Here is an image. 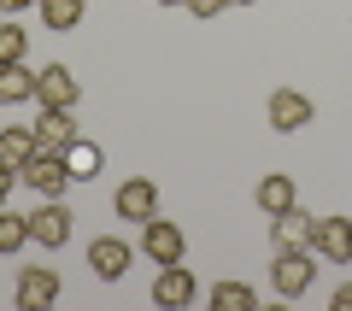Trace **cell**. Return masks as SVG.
Here are the masks:
<instances>
[{"label": "cell", "mask_w": 352, "mask_h": 311, "mask_svg": "<svg viewBox=\"0 0 352 311\" xmlns=\"http://www.w3.org/2000/svg\"><path fill=\"white\" fill-rule=\"evenodd\" d=\"M311 282H317L311 247H276V264H270V288H276L282 299H300Z\"/></svg>", "instance_id": "cell-1"}, {"label": "cell", "mask_w": 352, "mask_h": 311, "mask_svg": "<svg viewBox=\"0 0 352 311\" xmlns=\"http://www.w3.org/2000/svg\"><path fill=\"white\" fill-rule=\"evenodd\" d=\"M194 294H200V282H194L188 264H159V276H153V305L182 311V305H194Z\"/></svg>", "instance_id": "cell-2"}, {"label": "cell", "mask_w": 352, "mask_h": 311, "mask_svg": "<svg viewBox=\"0 0 352 311\" xmlns=\"http://www.w3.org/2000/svg\"><path fill=\"white\" fill-rule=\"evenodd\" d=\"M141 253H147L153 264H182L188 241H182V229H176L170 217H147V224H141Z\"/></svg>", "instance_id": "cell-3"}, {"label": "cell", "mask_w": 352, "mask_h": 311, "mask_svg": "<svg viewBox=\"0 0 352 311\" xmlns=\"http://www.w3.org/2000/svg\"><path fill=\"white\" fill-rule=\"evenodd\" d=\"M18 176H24V182L36 188V194H47V200H53V194H65V182H71V164H65V153L36 147V159H30Z\"/></svg>", "instance_id": "cell-4"}, {"label": "cell", "mask_w": 352, "mask_h": 311, "mask_svg": "<svg viewBox=\"0 0 352 311\" xmlns=\"http://www.w3.org/2000/svg\"><path fill=\"white\" fill-rule=\"evenodd\" d=\"M112 212L129 217V224H147V217H159V188H153L147 176H129V182H118Z\"/></svg>", "instance_id": "cell-5"}, {"label": "cell", "mask_w": 352, "mask_h": 311, "mask_svg": "<svg viewBox=\"0 0 352 311\" xmlns=\"http://www.w3.org/2000/svg\"><path fill=\"white\" fill-rule=\"evenodd\" d=\"M36 100L53 106V112H76V100H82V83L71 76V65H47L36 76Z\"/></svg>", "instance_id": "cell-6"}, {"label": "cell", "mask_w": 352, "mask_h": 311, "mask_svg": "<svg viewBox=\"0 0 352 311\" xmlns=\"http://www.w3.org/2000/svg\"><path fill=\"white\" fill-rule=\"evenodd\" d=\"M311 118H317L311 94H300V88H276V94H270V129L294 136V129H305Z\"/></svg>", "instance_id": "cell-7"}, {"label": "cell", "mask_w": 352, "mask_h": 311, "mask_svg": "<svg viewBox=\"0 0 352 311\" xmlns=\"http://www.w3.org/2000/svg\"><path fill=\"white\" fill-rule=\"evenodd\" d=\"M71 224H76V217L65 212L59 194H53L47 206H36V212H30V241H36V247H65V241H71Z\"/></svg>", "instance_id": "cell-8"}, {"label": "cell", "mask_w": 352, "mask_h": 311, "mask_svg": "<svg viewBox=\"0 0 352 311\" xmlns=\"http://www.w3.org/2000/svg\"><path fill=\"white\" fill-rule=\"evenodd\" d=\"M12 294H18V305H24V311H47L53 299H59V276H53L47 264H24Z\"/></svg>", "instance_id": "cell-9"}, {"label": "cell", "mask_w": 352, "mask_h": 311, "mask_svg": "<svg viewBox=\"0 0 352 311\" xmlns=\"http://www.w3.org/2000/svg\"><path fill=\"white\" fill-rule=\"evenodd\" d=\"M129 259H135V247L118 235H100V241H88V270L100 276V282H118V276L129 270Z\"/></svg>", "instance_id": "cell-10"}, {"label": "cell", "mask_w": 352, "mask_h": 311, "mask_svg": "<svg viewBox=\"0 0 352 311\" xmlns=\"http://www.w3.org/2000/svg\"><path fill=\"white\" fill-rule=\"evenodd\" d=\"M311 253H323L329 264H352V217H317Z\"/></svg>", "instance_id": "cell-11"}, {"label": "cell", "mask_w": 352, "mask_h": 311, "mask_svg": "<svg viewBox=\"0 0 352 311\" xmlns=\"http://www.w3.org/2000/svg\"><path fill=\"white\" fill-rule=\"evenodd\" d=\"M311 235H317V217L305 212L300 200H294L288 212L270 217V241H276V247H311Z\"/></svg>", "instance_id": "cell-12"}, {"label": "cell", "mask_w": 352, "mask_h": 311, "mask_svg": "<svg viewBox=\"0 0 352 311\" xmlns=\"http://www.w3.org/2000/svg\"><path fill=\"white\" fill-rule=\"evenodd\" d=\"M36 124H6L0 129V164H12V171H24L30 159H36Z\"/></svg>", "instance_id": "cell-13"}, {"label": "cell", "mask_w": 352, "mask_h": 311, "mask_svg": "<svg viewBox=\"0 0 352 311\" xmlns=\"http://www.w3.org/2000/svg\"><path fill=\"white\" fill-rule=\"evenodd\" d=\"M76 136H82V129H76V118H71V112H53V106H41V118H36V141H41V147L65 153Z\"/></svg>", "instance_id": "cell-14"}, {"label": "cell", "mask_w": 352, "mask_h": 311, "mask_svg": "<svg viewBox=\"0 0 352 311\" xmlns=\"http://www.w3.org/2000/svg\"><path fill=\"white\" fill-rule=\"evenodd\" d=\"M36 76L41 71H30V59L0 65V106H24V100H36Z\"/></svg>", "instance_id": "cell-15"}, {"label": "cell", "mask_w": 352, "mask_h": 311, "mask_svg": "<svg viewBox=\"0 0 352 311\" xmlns=\"http://www.w3.org/2000/svg\"><path fill=\"white\" fill-rule=\"evenodd\" d=\"M252 200H258V212L264 217H276V212H288L294 200V176H282V171H270V176H258V188H252Z\"/></svg>", "instance_id": "cell-16"}, {"label": "cell", "mask_w": 352, "mask_h": 311, "mask_svg": "<svg viewBox=\"0 0 352 311\" xmlns=\"http://www.w3.org/2000/svg\"><path fill=\"white\" fill-rule=\"evenodd\" d=\"M65 164H71V182H88V176H100V171H106V153L94 147V141L76 136L71 147H65Z\"/></svg>", "instance_id": "cell-17"}, {"label": "cell", "mask_w": 352, "mask_h": 311, "mask_svg": "<svg viewBox=\"0 0 352 311\" xmlns=\"http://www.w3.org/2000/svg\"><path fill=\"white\" fill-rule=\"evenodd\" d=\"M212 305L217 311H258V294H252L247 282H217L212 288Z\"/></svg>", "instance_id": "cell-18"}, {"label": "cell", "mask_w": 352, "mask_h": 311, "mask_svg": "<svg viewBox=\"0 0 352 311\" xmlns=\"http://www.w3.org/2000/svg\"><path fill=\"white\" fill-rule=\"evenodd\" d=\"M30 241V212H12V206H0V253H18Z\"/></svg>", "instance_id": "cell-19"}, {"label": "cell", "mask_w": 352, "mask_h": 311, "mask_svg": "<svg viewBox=\"0 0 352 311\" xmlns=\"http://www.w3.org/2000/svg\"><path fill=\"white\" fill-rule=\"evenodd\" d=\"M41 24L47 30H76L82 24V0H41Z\"/></svg>", "instance_id": "cell-20"}, {"label": "cell", "mask_w": 352, "mask_h": 311, "mask_svg": "<svg viewBox=\"0 0 352 311\" xmlns=\"http://www.w3.org/2000/svg\"><path fill=\"white\" fill-rule=\"evenodd\" d=\"M18 59H30V36L18 24H6L0 30V65H18Z\"/></svg>", "instance_id": "cell-21"}, {"label": "cell", "mask_w": 352, "mask_h": 311, "mask_svg": "<svg viewBox=\"0 0 352 311\" xmlns=\"http://www.w3.org/2000/svg\"><path fill=\"white\" fill-rule=\"evenodd\" d=\"M229 6H235V0H188V12H194V18H206V24H212L217 12H229Z\"/></svg>", "instance_id": "cell-22"}, {"label": "cell", "mask_w": 352, "mask_h": 311, "mask_svg": "<svg viewBox=\"0 0 352 311\" xmlns=\"http://www.w3.org/2000/svg\"><path fill=\"white\" fill-rule=\"evenodd\" d=\"M12 188H18V171H12V164H0V206L12 200Z\"/></svg>", "instance_id": "cell-23"}, {"label": "cell", "mask_w": 352, "mask_h": 311, "mask_svg": "<svg viewBox=\"0 0 352 311\" xmlns=\"http://www.w3.org/2000/svg\"><path fill=\"white\" fill-rule=\"evenodd\" d=\"M329 305H335V311H352V282H340V288H335V299H329Z\"/></svg>", "instance_id": "cell-24"}, {"label": "cell", "mask_w": 352, "mask_h": 311, "mask_svg": "<svg viewBox=\"0 0 352 311\" xmlns=\"http://www.w3.org/2000/svg\"><path fill=\"white\" fill-rule=\"evenodd\" d=\"M0 6H6V12H24V6H41V0H0Z\"/></svg>", "instance_id": "cell-25"}, {"label": "cell", "mask_w": 352, "mask_h": 311, "mask_svg": "<svg viewBox=\"0 0 352 311\" xmlns=\"http://www.w3.org/2000/svg\"><path fill=\"white\" fill-rule=\"evenodd\" d=\"M153 6H188V0H153Z\"/></svg>", "instance_id": "cell-26"}, {"label": "cell", "mask_w": 352, "mask_h": 311, "mask_svg": "<svg viewBox=\"0 0 352 311\" xmlns=\"http://www.w3.org/2000/svg\"><path fill=\"white\" fill-rule=\"evenodd\" d=\"M235 6H258V0H235Z\"/></svg>", "instance_id": "cell-27"}]
</instances>
